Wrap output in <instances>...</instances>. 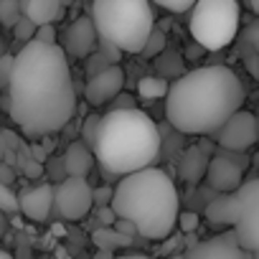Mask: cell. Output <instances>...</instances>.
<instances>
[{
    "label": "cell",
    "mask_w": 259,
    "mask_h": 259,
    "mask_svg": "<svg viewBox=\"0 0 259 259\" xmlns=\"http://www.w3.org/2000/svg\"><path fill=\"white\" fill-rule=\"evenodd\" d=\"M6 109L31 138L56 135L66 127L76 109V92L69 56L59 44L31 38L13 56L6 84Z\"/></svg>",
    "instance_id": "1"
},
{
    "label": "cell",
    "mask_w": 259,
    "mask_h": 259,
    "mask_svg": "<svg viewBox=\"0 0 259 259\" xmlns=\"http://www.w3.org/2000/svg\"><path fill=\"white\" fill-rule=\"evenodd\" d=\"M244 84L219 64L178 74L165 92V119L183 135H211L213 130L244 104Z\"/></svg>",
    "instance_id": "2"
},
{
    "label": "cell",
    "mask_w": 259,
    "mask_h": 259,
    "mask_svg": "<svg viewBox=\"0 0 259 259\" xmlns=\"http://www.w3.org/2000/svg\"><path fill=\"white\" fill-rule=\"evenodd\" d=\"M163 138L148 112L138 107L109 109L99 114L97 138L92 145L94 160L112 176H127L158 160Z\"/></svg>",
    "instance_id": "3"
},
{
    "label": "cell",
    "mask_w": 259,
    "mask_h": 259,
    "mask_svg": "<svg viewBox=\"0 0 259 259\" xmlns=\"http://www.w3.org/2000/svg\"><path fill=\"white\" fill-rule=\"evenodd\" d=\"M178 203L173 178L153 165L122 176L117 188H112L109 201L114 216L133 221L138 234L150 241H160L173 234Z\"/></svg>",
    "instance_id": "4"
},
{
    "label": "cell",
    "mask_w": 259,
    "mask_h": 259,
    "mask_svg": "<svg viewBox=\"0 0 259 259\" xmlns=\"http://www.w3.org/2000/svg\"><path fill=\"white\" fill-rule=\"evenodd\" d=\"M89 18L97 36L114 44L122 54H140L155 26L150 0H92Z\"/></svg>",
    "instance_id": "5"
},
{
    "label": "cell",
    "mask_w": 259,
    "mask_h": 259,
    "mask_svg": "<svg viewBox=\"0 0 259 259\" xmlns=\"http://www.w3.org/2000/svg\"><path fill=\"white\" fill-rule=\"evenodd\" d=\"M188 11L191 36L203 51H221L236 38L239 0H196Z\"/></svg>",
    "instance_id": "6"
},
{
    "label": "cell",
    "mask_w": 259,
    "mask_h": 259,
    "mask_svg": "<svg viewBox=\"0 0 259 259\" xmlns=\"http://www.w3.org/2000/svg\"><path fill=\"white\" fill-rule=\"evenodd\" d=\"M236 196H239V208H236L231 231L239 246L254 254L259 249V181L256 178L241 181V186L236 188Z\"/></svg>",
    "instance_id": "7"
},
{
    "label": "cell",
    "mask_w": 259,
    "mask_h": 259,
    "mask_svg": "<svg viewBox=\"0 0 259 259\" xmlns=\"http://www.w3.org/2000/svg\"><path fill=\"white\" fill-rule=\"evenodd\" d=\"M259 138V124H256V117L246 109H236L231 112L213 133H211V140L216 143V148L221 150H236V153H246Z\"/></svg>",
    "instance_id": "8"
},
{
    "label": "cell",
    "mask_w": 259,
    "mask_h": 259,
    "mask_svg": "<svg viewBox=\"0 0 259 259\" xmlns=\"http://www.w3.org/2000/svg\"><path fill=\"white\" fill-rule=\"evenodd\" d=\"M244 170H246V155L236 153V150H219L216 155L208 158L206 165V186L216 193H229L236 191L244 181Z\"/></svg>",
    "instance_id": "9"
},
{
    "label": "cell",
    "mask_w": 259,
    "mask_h": 259,
    "mask_svg": "<svg viewBox=\"0 0 259 259\" xmlns=\"http://www.w3.org/2000/svg\"><path fill=\"white\" fill-rule=\"evenodd\" d=\"M54 208L66 221H81L92 211V186L87 178L66 176L54 186Z\"/></svg>",
    "instance_id": "10"
},
{
    "label": "cell",
    "mask_w": 259,
    "mask_h": 259,
    "mask_svg": "<svg viewBox=\"0 0 259 259\" xmlns=\"http://www.w3.org/2000/svg\"><path fill=\"white\" fill-rule=\"evenodd\" d=\"M186 259H254V254L239 246L234 231H224L213 239L196 241L193 246H188Z\"/></svg>",
    "instance_id": "11"
},
{
    "label": "cell",
    "mask_w": 259,
    "mask_h": 259,
    "mask_svg": "<svg viewBox=\"0 0 259 259\" xmlns=\"http://www.w3.org/2000/svg\"><path fill=\"white\" fill-rule=\"evenodd\" d=\"M122 89H124V71L119 69V64H109L107 69H102L87 79L84 99L92 107H102V104L112 102V97Z\"/></svg>",
    "instance_id": "12"
},
{
    "label": "cell",
    "mask_w": 259,
    "mask_h": 259,
    "mask_svg": "<svg viewBox=\"0 0 259 259\" xmlns=\"http://www.w3.org/2000/svg\"><path fill=\"white\" fill-rule=\"evenodd\" d=\"M64 54L71 59H84L97 49V31L89 16L76 18L66 31H64Z\"/></svg>",
    "instance_id": "13"
},
{
    "label": "cell",
    "mask_w": 259,
    "mask_h": 259,
    "mask_svg": "<svg viewBox=\"0 0 259 259\" xmlns=\"http://www.w3.org/2000/svg\"><path fill=\"white\" fill-rule=\"evenodd\" d=\"M54 208V186L38 183L31 188H23L18 193V211H23L31 221H46Z\"/></svg>",
    "instance_id": "14"
},
{
    "label": "cell",
    "mask_w": 259,
    "mask_h": 259,
    "mask_svg": "<svg viewBox=\"0 0 259 259\" xmlns=\"http://www.w3.org/2000/svg\"><path fill=\"white\" fill-rule=\"evenodd\" d=\"M64 6L61 0H18V13L28 16L33 26H46V23H59L64 18Z\"/></svg>",
    "instance_id": "15"
},
{
    "label": "cell",
    "mask_w": 259,
    "mask_h": 259,
    "mask_svg": "<svg viewBox=\"0 0 259 259\" xmlns=\"http://www.w3.org/2000/svg\"><path fill=\"white\" fill-rule=\"evenodd\" d=\"M236 208H239V196L236 191L229 193H219L206 203V221L213 226H231L236 219Z\"/></svg>",
    "instance_id": "16"
},
{
    "label": "cell",
    "mask_w": 259,
    "mask_h": 259,
    "mask_svg": "<svg viewBox=\"0 0 259 259\" xmlns=\"http://www.w3.org/2000/svg\"><path fill=\"white\" fill-rule=\"evenodd\" d=\"M208 153L201 150V145H191L181 153V158L176 160L178 165V176L186 181V183H198L203 181V173H206V165H208Z\"/></svg>",
    "instance_id": "17"
},
{
    "label": "cell",
    "mask_w": 259,
    "mask_h": 259,
    "mask_svg": "<svg viewBox=\"0 0 259 259\" xmlns=\"http://www.w3.org/2000/svg\"><path fill=\"white\" fill-rule=\"evenodd\" d=\"M61 160H64L66 176H74V178H87V176L92 173V168H94V153H92V148H87L81 140L71 143V145L66 148V153H64Z\"/></svg>",
    "instance_id": "18"
},
{
    "label": "cell",
    "mask_w": 259,
    "mask_h": 259,
    "mask_svg": "<svg viewBox=\"0 0 259 259\" xmlns=\"http://www.w3.org/2000/svg\"><path fill=\"white\" fill-rule=\"evenodd\" d=\"M92 241H94L97 249H109V251H114V249H122V246H133L135 239L119 234L114 226H99V229L92 231Z\"/></svg>",
    "instance_id": "19"
},
{
    "label": "cell",
    "mask_w": 259,
    "mask_h": 259,
    "mask_svg": "<svg viewBox=\"0 0 259 259\" xmlns=\"http://www.w3.org/2000/svg\"><path fill=\"white\" fill-rule=\"evenodd\" d=\"M165 92H168V79L160 76V74H150V76H143V79L138 81V94H140L143 99H148V102L163 99Z\"/></svg>",
    "instance_id": "20"
},
{
    "label": "cell",
    "mask_w": 259,
    "mask_h": 259,
    "mask_svg": "<svg viewBox=\"0 0 259 259\" xmlns=\"http://www.w3.org/2000/svg\"><path fill=\"white\" fill-rule=\"evenodd\" d=\"M165 44H168V38H165V31L153 26V31L148 33V38H145V44H143L140 54H143V56H148V59H155L160 51H165Z\"/></svg>",
    "instance_id": "21"
},
{
    "label": "cell",
    "mask_w": 259,
    "mask_h": 259,
    "mask_svg": "<svg viewBox=\"0 0 259 259\" xmlns=\"http://www.w3.org/2000/svg\"><path fill=\"white\" fill-rule=\"evenodd\" d=\"M160 59H158V74L160 76H178L181 74V56L178 54H165V51H160L158 54Z\"/></svg>",
    "instance_id": "22"
},
{
    "label": "cell",
    "mask_w": 259,
    "mask_h": 259,
    "mask_svg": "<svg viewBox=\"0 0 259 259\" xmlns=\"http://www.w3.org/2000/svg\"><path fill=\"white\" fill-rule=\"evenodd\" d=\"M97 127H99V114H97V112L87 114V117H84V122H81V127H79L81 143H84L87 148H92V145H94V138H97Z\"/></svg>",
    "instance_id": "23"
},
{
    "label": "cell",
    "mask_w": 259,
    "mask_h": 259,
    "mask_svg": "<svg viewBox=\"0 0 259 259\" xmlns=\"http://www.w3.org/2000/svg\"><path fill=\"white\" fill-rule=\"evenodd\" d=\"M11 28H13L16 38H18V41H23V44H26V41H31V38H33V31H36L33 21H31L28 16H23V13H18V16H16V21H13V26H11Z\"/></svg>",
    "instance_id": "24"
},
{
    "label": "cell",
    "mask_w": 259,
    "mask_h": 259,
    "mask_svg": "<svg viewBox=\"0 0 259 259\" xmlns=\"http://www.w3.org/2000/svg\"><path fill=\"white\" fill-rule=\"evenodd\" d=\"M0 211H6V213H16L18 211V196L6 183H0Z\"/></svg>",
    "instance_id": "25"
},
{
    "label": "cell",
    "mask_w": 259,
    "mask_h": 259,
    "mask_svg": "<svg viewBox=\"0 0 259 259\" xmlns=\"http://www.w3.org/2000/svg\"><path fill=\"white\" fill-rule=\"evenodd\" d=\"M84 59H87V79H89V76H94L97 71H102V69H107V66L112 64V61H109L99 49H94V51H92L89 56H84Z\"/></svg>",
    "instance_id": "26"
},
{
    "label": "cell",
    "mask_w": 259,
    "mask_h": 259,
    "mask_svg": "<svg viewBox=\"0 0 259 259\" xmlns=\"http://www.w3.org/2000/svg\"><path fill=\"white\" fill-rule=\"evenodd\" d=\"M176 224L181 226V234H188V231H198L201 219H198L196 211H181V213L176 216Z\"/></svg>",
    "instance_id": "27"
},
{
    "label": "cell",
    "mask_w": 259,
    "mask_h": 259,
    "mask_svg": "<svg viewBox=\"0 0 259 259\" xmlns=\"http://www.w3.org/2000/svg\"><path fill=\"white\" fill-rule=\"evenodd\" d=\"M16 16H18V0H0V23L11 28Z\"/></svg>",
    "instance_id": "28"
},
{
    "label": "cell",
    "mask_w": 259,
    "mask_h": 259,
    "mask_svg": "<svg viewBox=\"0 0 259 259\" xmlns=\"http://www.w3.org/2000/svg\"><path fill=\"white\" fill-rule=\"evenodd\" d=\"M153 3L165 8V11H170V13H186L196 0H153Z\"/></svg>",
    "instance_id": "29"
},
{
    "label": "cell",
    "mask_w": 259,
    "mask_h": 259,
    "mask_svg": "<svg viewBox=\"0 0 259 259\" xmlns=\"http://www.w3.org/2000/svg\"><path fill=\"white\" fill-rule=\"evenodd\" d=\"M56 23H46V26H36L33 31V38L41 41V44H56Z\"/></svg>",
    "instance_id": "30"
},
{
    "label": "cell",
    "mask_w": 259,
    "mask_h": 259,
    "mask_svg": "<svg viewBox=\"0 0 259 259\" xmlns=\"http://www.w3.org/2000/svg\"><path fill=\"white\" fill-rule=\"evenodd\" d=\"M97 49H99V51H102L112 64H117V61H119V56H122V51H119L114 44H109V41H104V38H99V36H97Z\"/></svg>",
    "instance_id": "31"
},
{
    "label": "cell",
    "mask_w": 259,
    "mask_h": 259,
    "mask_svg": "<svg viewBox=\"0 0 259 259\" xmlns=\"http://www.w3.org/2000/svg\"><path fill=\"white\" fill-rule=\"evenodd\" d=\"M11 69H13V56L3 51V54H0V89H6L8 76H11Z\"/></svg>",
    "instance_id": "32"
},
{
    "label": "cell",
    "mask_w": 259,
    "mask_h": 259,
    "mask_svg": "<svg viewBox=\"0 0 259 259\" xmlns=\"http://www.w3.org/2000/svg\"><path fill=\"white\" fill-rule=\"evenodd\" d=\"M109 201H112V188L109 186L92 188V206H107Z\"/></svg>",
    "instance_id": "33"
},
{
    "label": "cell",
    "mask_w": 259,
    "mask_h": 259,
    "mask_svg": "<svg viewBox=\"0 0 259 259\" xmlns=\"http://www.w3.org/2000/svg\"><path fill=\"white\" fill-rule=\"evenodd\" d=\"M114 211H112V206L107 203V206H97V221H99V226H112L114 224Z\"/></svg>",
    "instance_id": "34"
},
{
    "label": "cell",
    "mask_w": 259,
    "mask_h": 259,
    "mask_svg": "<svg viewBox=\"0 0 259 259\" xmlns=\"http://www.w3.org/2000/svg\"><path fill=\"white\" fill-rule=\"evenodd\" d=\"M112 226H114L119 234H124V236H133V239L138 236V229H135V224H133V221H127V219H119V216H117Z\"/></svg>",
    "instance_id": "35"
},
{
    "label": "cell",
    "mask_w": 259,
    "mask_h": 259,
    "mask_svg": "<svg viewBox=\"0 0 259 259\" xmlns=\"http://www.w3.org/2000/svg\"><path fill=\"white\" fill-rule=\"evenodd\" d=\"M112 99H114V104H112L109 109H127V107H135V99L130 97V94H124V92H117Z\"/></svg>",
    "instance_id": "36"
},
{
    "label": "cell",
    "mask_w": 259,
    "mask_h": 259,
    "mask_svg": "<svg viewBox=\"0 0 259 259\" xmlns=\"http://www.w3.org/2000/svg\"><path fill=\"white\" fill-rule=\"evenodd\" d=\"M49 178H54L56 183H59L61 178H66V170H64V160H59V163H56V158H54V160H49Z\"/></svg>",
    "instance_id": "37"
},
{
    "label": "cell",
    "mask_w": 259,
    "mask_h": 259,
    "mask_svg": "<svg viewBox=\"0 0 259 259\" xmlns=\"http://www.w3.org/2000/svg\"><path fill=\"white\" fill-rule=\"evenodd\" d=\"M23 165H26V176H28V178H38V176H44V165H41L38 160H26Z\"/></svg>",
    "instance_id": "38"
},
{
    "label": "cell",
    "mask_w": 259,
    "mask_h": 259,
    "mask_svg": "<svg viewBox=\"0 0 259 259\" xmlns=\"http://www.w3.org/2000/svg\"><path fill=\"white\" fill-rule=\"evenodd\" d=\"M13 181H16V173H13V168H11V165H0V183L11 186Z\"/></svg>",
    "instance_id": "39"
},
{
    "label": "cell",
    "mask_w": 259,
    "mask_h": 259,
    "mask_svg": "<svg viewBox=\"0 0 259 259\" xmlns=\"http://www.w3.org/2000/svg\"><path fill=\"white\" fill-rule=\"evenodd\" d=\"M114 256V251H109V249H97V254H94V259H112Z\"/></svg>",
    "instance_id": "40"
},
{
    "label": "cell",
    "mask_w": 259,
    "mask_h": 259,
    "mask_svg": "<svg viewBox=\"0 0 259 259\" xmlns=\"http://www.w3.org/2000/svg\"><path fill=\"white\" fill-rule=\"evenodd\" d=\"M112 259H153V256H145V254H122V256H112Z\"/></svg>",
    "instance_id": "41"
},
{
    "label": "cell",
    "mask_w": 259,
    "mask_h": 259,
    "mask_svg": "<svg viewBox=\"0 0 259 259\" xmlns=\"http://www.w3.org/2000/svg\"><path fill=\"white\" fill-rule=\"evenodd\" d=\"M0 259H13V256H11L8 251H3V249H0Z\"/></svg>",
    "instance_id": "42"
},
{
    "label": "cell",
    "mask_w": 259,
    "mask_h": 259,
    "mask_svg": "<svg viewBox=\"0 0 259 259\" xmlns=\"http://www.w3.org/2000/svg\"><path fill=\"white\" fill-rule=\"evenodd\" d=\"M168 259H186V254H170Z\"/></svg>",
    "instance_id": "43"
},
{
    "label": "cell",
    "mask_w": 259,
    "mask_h": 259,
    "mask_svg": "<svg viewBox=\"0 0 259 259\" xmlns=\"http://www.w3.org/2000/svg\"><path fill=\"white\" fill-rule=\"evenodd\" d=\"M0 234H3V219H0Z\"/></svg>",
    "instance_id": "44"
},
{
    "label": "cell",
    "mask_w": 259,
    "mask_h": 259,
    "mask_svg": "<svg viewBox=\"0 0 259 259\" xmlns=\"http://www.w3.org/2000/svg\"><path fill=\"white\" fill-rule=\"evenodd\" d=\"M0 54H3V41H0Z\"/></svg>",
    "instance_id": "45"
}]
</instances>
